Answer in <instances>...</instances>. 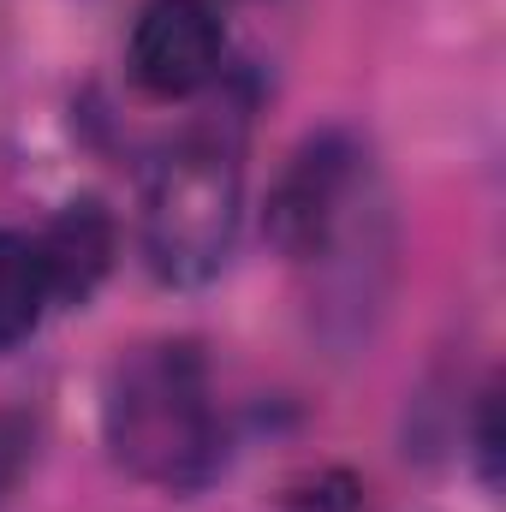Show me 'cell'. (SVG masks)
<instances>
[{
  "mask_svg": "<svg viewBox=\"0 0 506 512\" xmlns=\"http://www.w3.org/2000/svg\"><path fill=\"white\" fill-rule=\"evenodd\" d=\"M48 304H54V292H48V268H42L36 233L0 227V352L24 346L42 328Z\"/></svg>",
  "mask_w": 506,
  "mask_h": 512,
  "instance_id": "obj_6",
  "label": "cell"
},
{
  "mask_svg": "<svg viewBox=\"0 0 506 512\" xmlns=\"http://www.w3.org/2000/svg\"><path fill=\"white\" fill-rule=\"evenodd\" d=\"M280 512H370L364 501V483L352 477V471H310V477H298L286 495H280Z\"/></svg>",
  "mask_w": 506,
  "mask_h": 512,
  "instance_id": "obj_7",
  "label": "cell"
},
{
  "mask_svg": "<svg viewBox=\"0 0 506 512\" xmlns=\"http://www.w3.org/2000/svg\"><path fill=\"white\" fill-rule=\"evenodd\" d=\"M227 30L215 0H149L131 24L126 72L155 102H185L221 78Z\"/></svg>",
  "mask_w": 506,
  "mask_h": 512,
  "instance_id": "obj_4",
  "label": "cell"
},
{
  "mask_svg": "<svg viewBox=\"0 0 506 512\" xmlns=\"http://www.w3.org/2000/svg\"><path fill=\"white\" fill-rule=\"evenodd\" d=\"M245 173L227 143L185 137L143 179V256L167 286H209L239 245Z\"/></svg>",
  "mask_w": 506,
  "mask_h": 512,
  "instance_id": "obj_2",
  "label": "cell"
},
{
  "mask_svg": "<svg viewBox=\"0 0 506 512\" xmlns=\"http://www.w3.org/2000/svg\"><path fill=\"white\" fill-rule=\"evenodd\" d=\"M36 245H42V268H48L54 304H84V298L108 280L120 233H114V215H108L96 197H84V203H66V209L36 233Z\"/></svg>",
  "mask_w": 506,
  "mask_h": 512,
  "instance_id": "obj_5",
  "label": "cell"
},
{
  "mask_svg": "<svg viewBox=\"0 0 506 512\" xmlns=\"http://www.w3.org/2000/svg\"><path fill=\"white\" fill-rule=\"evenodd\" d=\"M381 239V197L370 155L352 131H316L292 149L268 191V245L322 274H346L352 245Z\"/></svg>",
  "mask_w": 506,
  "mask_h": 512,
  "instance_id": "obj_3",
  "label": "cell"
},
{
  "mask_svg": "<svg viewBox=\"0 0 506 512\" xmlns=\"http://www.w3.org/2000/svg\"><path fill=\"white\" fill-rule=\"evenodd\" d=\"M30 453H36V423L24 411H0V512L12 507V495L30 471Z\"/></svg>",
  "mask_w": 506,
  "mask_h": 512,
  "instance_id": "obj_8",
  "label": "cell"
},
{
  "mask_svg": "<svg viewBox=\"0 0 506 512\" xmlns=\"http://www.w3.org/2000/svg\"><path fill=\"white\" fill-rule=\"evenodd\" d=\"M102 441L114 465L161 495H197L227 465V423L191 340L131 346L102 387Z\"/></svg>",
  "mask_w": 506,
  "mask_h": 512,
  "instance_id": "obj_1",
  "label": "cell"
},
{
  "mask_svg": "<svg viewBox=\"0 0 506 512\" xmlns=\"http://www.w3.org/2000/svg\"><path fill=\"white\" fill-rule=\"evenodd\" d=\"M477 459H483V483L501 489V393H483V411H477Z\"/></svg>",
  "mask_w": 506,
  "mask_h": 512,
  "instance_id": "obj_9",
  "label": "cell"
}]
</instances>
